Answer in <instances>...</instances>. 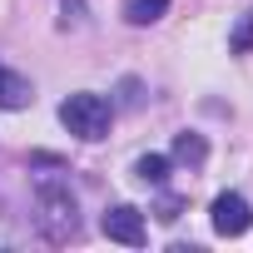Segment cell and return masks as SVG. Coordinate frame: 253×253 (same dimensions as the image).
I'll return each mask as SVG.
<instances>
[{
	"label": "cell",
	"mask_w": 253,
	"mask_h": 253,
	"mask_svg": "<svg viewBox=\"0 0 253 253\" xmlns=\"http://www.w3.org/2000/svg\"><path fill=\"white\" fill-rule=\"evenodd\" d=\"M209 218H213V233L238 238V233H248L253 209H248V199H243V194H218V199L209 204Z\"/></svg>",
	"instance_id": "3957f363"
},
{
	"label": "cell",
	"mask_w": 253,
	"mask_h": 253,
	"mask_svg": "<svg viewBox=\"0 0 253 253\" xmlns=\"http://www.w3.org/2000/svg\"><path fill=\"white\" fill-rule=\"evenodd\" d=\"M109 119H114V104L104 94H89V89H80V94H70L60 104V124L75 139H104L109 134Z\"/></svg>",
	"instance_id": "7a4b0ae2"
},
{
	"label": "cell",
	"mask_w": 253,
	"mask_h": 253,
	"mask_svg": "<svg viewBox=\"0 0 253 253\" xmlns=\"http://www.w3.org/2000/svg\"><path fill=\"white\" fill-rule=\"evenodd\" d=\"M174 159H184V164H204V159H209L204 134H179V139H174Z\"/></svg>",
	"instance_id": "52a82bcc"
},
{
	"label": "cell",
	"mask_w": 253,
	"mask_h": 253,
	"mask_svg": "<svg viewBox=\"0 0 253 253\" xmlns=\"http://www.w3.org/2000/svg\"><path fill=\"white\" fill-rule=\"evenodd\" d=\"M169 10V0H124V20L129 25H154Z\"/></svg>",
	"instance_id": "8992f818"
},
{
	"label": "cell",
	"mask_w": 253,
	"mask_h": 253,
	"mask_svg": "<svg viewBox=\"0 0 253 253\" xmlns=\"http://www.w3.org/2000/svg\"><path fill=\"white\" fill-rule=\"evenodd\" d=\"M179 209H184L179 199H159V209H154V213H159L164 223H174V218H179Z\"/></svg>",
	"instance_id": "30bf717a"
},
{
	"label": "cell",
	"mask_w": 253,
	"mask_h": 253,
	"mask_svg": "<svg viewBox=\"0 0 253 253\" xmlns=\"http://www.w3.org/2000/svg\"><path fill=\"white\" fill-rule=\"evenodd\" d=\"M134 174H139L144 184H164V179H169V159H164V154H139V159H134Z\"/></svg>",
	"instance_id": "ba28073f"
},
{
	"label": "cell",
	"mask_w": 253,
	"mask_h": 253,
	"mask_svg": "<svg viewBox=\"0 0 253 253\" xmlns=\"http://www.w3.org/2000/svg\"><path fill=\"white\" fill-rule=\"evenodd\" d=\"M35 228L50 243L80 238V204H75V189L65 179H40L35 184Z\"/></svg>",
	"instance_id": "6da1fadb"
},
{
	"label": "cell",
	"mask_w": 253,
	"mask_h": 253,
	"mask_svg": "<svg viewBox=\"0 0 253 253\" xmlns=\"http://www.w3.org/2000/svg\"><path fill=\"white\" fill-rule=\"evenodd\" d=\"M99 228H104L114 243H129V248H139V243L149 238V228H144V213H139L134 204H114V209H104Z\"/></svg>",
	"instance_id": "277c9868"
},
{
	"label": "cell",
	"mask_w": 253,
	"mask_h": 253,
	"mask_svg": "<svg viewBox=\"0 0 253 253\" xmlns=\"http://www.w3.org/2000/svg\"><path fill=\"white\" fill-rule=\"evenodd\" d=\"M248 45H253V10H243L238 25H233V35H228V50L233 55H248Z\"/></svg>",
	"instance_id": "9c48e42d"
},
{
	"label": "cell",
	"mask_w": 253,
	"mask_h": 253,
	"mask_svg": "<svg viewBox=\"0 0 253 253\" xmlns=\"http://www.w3.org/2000/svg\"><path fill=\"white\" fill-rule=\"evenodd\" d=\"M35 99V89H30V80L25 75H15V70H5L0 65V109H25Z\"/></svg>",
	"instance_id": "5b68a950"
}]
</instances>
